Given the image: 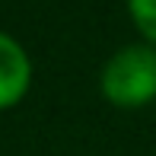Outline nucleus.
<instances>
[{
	"mask_svg": "<svg viewBox=\"0 0 156 156\" xmlns=\"http://www.w3.org/2000/svg\"><path fill=\"white\" fill-rule=\"evenodd\" d=\"M102 93L121 108H140L156 99V51L150 45L121 48L102 70Z\"/></svg>",
	"mask_w": 156,
	"mask_h": 156,
	"instance_id": "f257e3e1",
	"label": "nucleus"
},
{
	"mask_svg": "<svg viewBox=\"0 0 156 156\" xmlns=\"http://www.w3.org/2000/svg\"><path fill=\"white\" fill-rule=\"evenodd\" d=\"M32 80V64L26 58V51L0 32V108H10L26 96Z\"/></svg>",
	"mask_w": 156,
	"mask_h": 156,
	"instance_id": "f03ea898",
	"label": "nucleus"
},
{
	"mask_svg": "<svg viewBox=\"0 0 156 156\" xmlns=\"http://www.w3.org/2000/svg\"><path fill=\"white\" fill-rule=\"evenodd\" d=\"M127 6H131V16L137 23V29L150 41H156V0H127Z\"/></svg>",
	"mask_w": 156,
	"mask_h": 156,
	"instance_id": "7ed1b4c3",
	"label": "nucleus"
}]
</instances>
